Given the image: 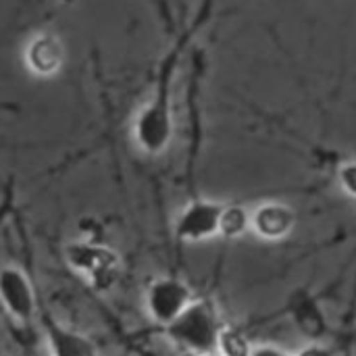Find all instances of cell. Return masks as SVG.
<instances>
[{"label": "cell", "instance_id": "6da1fadb", "mask_svg": "<svg viewBox=\"0 0 356 356\" xmlns=\"http://www.w3.org/2000/svg\"><path fill=\"white\" fill-rule=\"evenodd\" d=\"M209 4L202 6V10L198 13L196 21L192 23V27H188L177 42L169 48V52L163 56L159 71H156V79H154V88L152 94L148 98V102L142 106V111L138 113L136 121H134V142L136 146L148 154V156H159L163 154L171 140H173V81L181 63V56L186 52V46L192 42V38L196 35V31L202 27L204 19H209Z\"/></svg>", "mask_w": 356, "mask_h": 356}, {"label": "cell", "instance_id": "7a4b0ae2", "mask_svg": "<svg viewBox=\"0 0 356 356\" xmlns=\"http://www.w3.org/2000/svg\"><path fill=\"white\" fill-rule=\"evenodd\" d=\"M225 321L213 298H194L179 317L163 327L167 340L184 353L217 355Z\"/></svg>", "mask_w": 356, "mask_h": 356}, {"label": "cell", "instance_id": "3957f363", "mask_svg": "<svg viewBox=\"0 0 356 356\" xmlns=\"http://www.w3.org/2000/svg\"><path fill=\"white\" fill-rule=\"evenodd\" d=\"M65 261L86 284L102 292L115 286L121 269L119 254L106 244L98 242H71L65 248Z\"/></svg>", "mask_w": 356, "mask_h": 356}, {"label": "cell", "instance_id": "277c9868", "mask_svg": "<svg viewBox=\"0 0 356 356\" xmlns=\"http://www.w3.org/2000/svg\"><path fill=\"white\" fill-rule=\"evenodd\" d=\"M0 307L13 323L27 327L40 313L35 286L29 275L17 265L0 267Z\"/></svg>", "mask_w": 356, "mask_h": 356}, {"label": "cell", "instance_id": "5b68a950", "mask_svg": "<svg viewBox=\"0 0 356 356\" xmlns=\"http://www.w3.org/2000/svg\"><path fill=\"white\" fill-rule=\"evenodd\" d=\"M223 209L225 202L192 196L175 219L173 225L175 240L179 244H198L219 236Z\"/></svg>", "mask_w": 356, "mask_h": 356}, {"label": "cell", "instance_id": "8992f818", "mask_svg": "<svg viewBox=\"0 0 356 356\" xmlns=\"http://www.w3.org/2000/svg\"><path fill=\"white\" fill-rule=\"evenodd\" d=\"M192 288L175 275L156 277L148 284L144 294V309L146 315L156 323L161 330L169 325L175 317L181 315V311L194 300Z\"/></svg>", "mask_w": 356, "mask_h": 356}, {"label": "cell", "instance_id": "52a82bcc", "mask_svg": "<svg viewBox=\"0 0 356 356\" xmlns=\"http://www.w3.org/2000/svg\"><path fill=\"white\" fill-rule=\"evenodd\" d=\"M296 227V209L282 200H265L250 211V232L265 242H282Z\"/></svg>", "mask_w": 356, "mask_h": 356}, {"label": "cell", "instance_id": "ba28073f", "mask_svg": "<svg viewBox=\"0 0 356 356\" xmlns=\"http://www.w3.org/2000/svg\"><path fill=\"white\" fill-rule=\"evenodd\" d=\"M40 325L46 336V344L50 346V353L56 356H92L98 355V344L86 336L83 332H77L54 317H50L42 307H40Z\"/></svg>", "mask_w": 356, "mask_h": 356}, {"label": "cell", "instance_id": "9c48e42d", "mask_svg": "<svg viewBox=\"0 0 356 356\" xmlns=\"http://www.w3.org/2000/svg\"><path fill=\"white\" fill-rule=\"evenodd\" d=\"M23 60L31 75H35L40 79H48L63 69L65 46L58 35H54L50 31H40L27 42Z\"/></svg>", "mask_w": 356, "mask_h": 356}, {"label": "cell", "instance_id": "30bf717a", "mask_svg": "<svg viewBox=\"0 0 356 356\" xmlns=\"http://www.w3.org/2000/svg\"><path fill=\"white\" fill-rule=\"evenodd\" d=\"M246 232H250V209H246L244 204H238V202L225 204L223 215H221L219 236L234 240V238L244 236Z\"/></svg>", "mask_w": 356, "mask_h": 356}, {"label": "cell", "instance_id": "8fae6325", "mask_svg": "<svg viewBox=\"0 0 356 356\" xmlns=\"http://www.w3.org/2000/svg\"><path fill=\"white\" fill-rule=\"evenodd\" d=\"M252 342L236 327L225 325L221 332V340H219V355L227 356H248L252 355Z\"/></svg>", "mask_w": 356, "mask_h": 356}, {"label": "cell", "instance_id": "7c38bea8", "mask_svg": "<svg viewBox=\"0 0 356 356\" xmlns=\"http://www.w3.org/2000/svg\"><path fill=\"white\" fill-rule=\"evenodd\" d=\"M338 184L346 196L356 198V159L342 161L338 165Z\"/></svg>", "mask_w": 356, "mask_h": 356}]
</instances>
